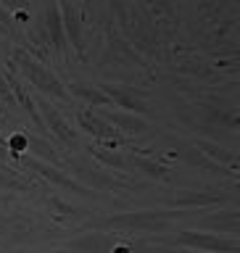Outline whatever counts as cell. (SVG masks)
<instances>
[{
    "mask_svg": "<svg viewBox=\"0 0 240 253\" xmlns=\"http://www.w3.org/2000/svg\"><path fill=\"white\" fill-rule=\"evenodd\" d=\"M114 253H132L127 245H114Z\"/></svg>",
    "mask_w": 240,
    "mask_h": 253,
    "instance_id": "d6986e66",
    "label": "cell"
},
{
    "mask_svg": "<svg viewBox=\"0 0 240 253\" xmlns=\"http://www.w3.org/2000/svg\"><path fill=\"white\" fill-rule=\"evenodd\" d=\"M40 108H43V114H45V126L50 132L48 134H53L55 140L61 142L63 148H77L79 145V134H77V129H71V124L63 119V114L55 106H50L48 100H40Z\"/></svg>",
    "mask_w": 240,
    "mask_h": 253,
    "instance_id": "5b68a950",
    "label": "cell"
},
{
    "mask_svg": "<svg viewBox=\"0 0 240 253\" xmlns=\"http://www.w3.org/2000/svg\"><path fill=\"white\" fill-rule=\"evenodd\" d=\"M5 171L8 174H0V185H3V187H8V190H27L29 187V182L21 179L16 169H5Z\"/></svg>",
    "mask_w": 240,
    "mask_h": 253,
    "instance_id": "ac0fdd59",
    "label": "cell"
},
{
    "mask_svg": "<svg viewBox=\"0 0 240 253\" xmlns=\"http://www.w3.org/2000/svg\"><path fill=\"white\" fill-rule=\"evenodd\" d=\"M50 253H71V251H50Z\"/></svg>",
    "mask_w": 240,
    "mask_h": 253,
    "instance_id": "7402d4cb",
    "label": "cell"
},
{
    "mask_svg": "<svg viewBox=\"0 0 240 253\" xmlns=\"http://www.w3.org/2000/svg\"><path fill=\"white\" fill-rule=\"evenodd\" d=\"M103 95L114 103V106L130 111V114H138L143 116L148 111V103H145V92L143 90H135V87H124V84H100Z\"/></svg>",
    "mask_w": 240,
    "mask_h": 253,
    "instance_id": "277c9868",
    "label": "cell"
},
{
    "mask_svg": "<svg viewBox=\"0 0 240 253\" xmlns=\"http://www.w3.org/2000/svg\"><path fill=\"white\" fill-rule=\"evenodd\" d=\"M16 63H19V69H21V74L29 79L32 84L37 87V90H43L48 95H53V98H66V90H63V84L55 79L50 71H48L43 63H37V61H32L27 58L24 53H16Z\"/></svg>",
    "mask_w": 240,
    "mask_h": 253,
    "instance_id": "3957f363",
    "label": "cell"
},
{
    "mask_svg": "<svg viewBox=\"0 0 240 253\" xmlns=\"http://www.w3.org/2000/svg\"><path fill=\"white\" fill-rule=\"evenodd\" d=\"M195 150H201V153L209 158V161H217L222 169L227 166V171L230 174H238V153L235 150H230L225 145H219V142H211V140H195Z\"/></svg>",
    "mask_w": 240,
    "mask_h": 253,
    "instance_id": "9c48e42d",
    "label": "cell"
},
{
    "mask_svg": "<svg viewBox=\"0 0 240 253\" xmlns=\"http://www.w3.org/2000/svg\"><path fill=\"white\" fill-rule=\"evenodd\" d=\"M190 216L188 211H135V213H114L90 221L93 229H135V232H164L174 219Z\"/></svg>",
    "mask_w": 240,
    "mask_h": 253,
    "instance_id": "6da1fadb",
    "label": "cell"
},
{
    "mask_svg": "<svg viewBox=\"0 0 240 253\" xmlns=\"http://www.w3.org/2000/svg\"><path fill=\"white\" fill-rule=\"evenodd\" d=\"M225 201V195L219 193H198V190H182V193L172 195L169 203L177 206V209H206V206H217Z\"/></svg>",
    "mask_w": 240,
    "mask_h": 253,
    "instance_id": "30bf717a",
    "label": "cell"
},
{
    "mask_svg": "<svg viewBox=\"0 0 240 253\" xmlns=\"http://www.w3.org/2000/svg\"><path fill=\"white\" fill-rule=\"evenodd\" d=\"M124 161L130 164L135 171L145 174V177H150V179H166L169 177V169H166L164 164H158L156 158H148L145 153H132L130 158H124Z\"/></svg>",
    "mask_w": 240,
    "mask_h": 253,
    "instance_id": "8fae6325",
    "label": "cell"
},
{
    "mask_svg": "<svg viewBox=\"0 0 240 253\" xmlns=\"http://www.w3.org/2000/svg\"><path fill=\"white\" fill-rule=\"evenodd\" d=\"M238 221H240L238 209H230V211H222L219 216H206L201 224L217 229V232H227L230 237H238Z\"/></svg>",
    "mask_w": 240,
    "mask_h": 253,
    "instance_id": "5bb4252c",
    "label": "cell"
},
{
    "mask_svg": "<svg viewBox=\"0 0 240 253\" xmlns=\"http://www.w3.org/2000/svg\"><path fill=\"white\" fill-rule=\"evenodd\" d=\"M69 92L74 95V98H79L85 103V106L90 108H103V106H111V100L103 95L100 87H90V84H69Z\"/></svg>",
    "mask_w": 240,
    "mask_h": 253,
    "instance_id": "4fadbf2b",
    "label": "cell"
},
{
    "mask_svg": "<svg viewBox=\"0 0 240 253\" xmlns=\"http://www.w3.org/2000/svg\"><path fill=\"white\" fill-rule=\"evenodd\" d=\"M0 201H3V203H5V201H11V195H0Z\"/></svg>",
    "mask_w": 240,
    "mask_h": 253,
    "instance_id": "ffe728a7",
    "label": "cell"
},
{
    "mask_svg": "<svg viewBox=\"0 0 240 253\" xmlns=\"http://www.w3.org/2000/svg\"><path fill=\"white\" fill-rule=\"evenodd\" d=\"M166 243L182 245V248H193L201 253H238V237H222L214 232H195V229H185L177 237H169Z\"/></svg>",
    "mask_w": 240,
    "mask_h": 253,
    "instance_id": "7a4b0ae2",
    "label": "cell"
},
{
    "mask_svg": "<svg viewBox=\"0 0 240 253\" xmlns=\"http://www.w3.org/2000/svg\"><path fill=\"white\" fill-rule=\"evenodd\" d=\"M116 243H119V237H111L106 232H95V235H85V237H79V240H74V248L87 251V253H106V251L114 248Z\"/></svg>",
    "mask_w": 240,
    "mask_h": 253,
    "instance_id": "7c38bea8",
    "label": "cell"
},
{
    "mask_svg": "<svg viewBox=\"0 0 240 253\" xmlns=\"http://www.w3.org/2000/svg\"><path fill=\"white\" fill-rule=\"evenodd\" d=\"M93 158L100 164V169H106V171H111V169L124 171V166H127V161H124L127 156H122V153H106L103 148H93Z\"/></svg>",
    "mask_w": 240,
    "mask_h": 253,
    "instance_id": "e0dca14e",
    "label": "cell"
},
{
    "mask_svg": "<svg viewBox=\"0 0 240 253\" xmlns=\"http://www.w3.org/2000/svg\"><path fill=\"white\" fill-rule=\"evenodd\" d=\"M77 126L82 132H90L93 137L103 140V145H108V148L122 145V134H119L108 122H103L98 114H93V111H77Z\"/></svg>",
    "mask_w": 240,
    "mask_h": 253,
    "instance_id": "8992f818",
    "label": "cell"
},
{
    "mask_svg": "<svg viewBox=\"0 0 240 253\" xmlns=\"http://www.w3.org/2000/svg\"><path fill=\"white\" fill-rule=\"evenodd\" d=\"M0 148H5V137H0Z\"/></svg>",
    "mask_w": 240,
    "mask_h": 253,
    "instance_id": "44dd1931",
    "label": "cell"
},
{
    "mask_svg": "<svg viewBox=\"0 0 240 253\" xmlns=\"http://www.w3.org/2000/svg\"><path fill=\"white\" fill-rule=\"evenodd\" d=\"M48 42H53V50L58 55H66V42H63V35H61V19L55 5L48 11Z\"/></svg>",
    "mask_w": 240,
    "mask_h": 253,
    "instance_id": "2e32d148",
    "label": "cell"
},
{
    "mask_svg": "<svg viewBox=\"0 0 240 253\" xmlns=\"http://www.w3.org/2000/svg\"><path fill=\"white\" fill-rule=\"evenodd\" d=\"M27 161V166L32 171H37L40 177H45L48 182H53V185H58V187H63V190H74V193H79V195H95V190H90V187H85V185H79V182L74 179V177H66L63 171H58L55 166H50V164H45V161H40V158H24Z\"/></svg>",
    "mask_w": 240,
    "mask_h": 253,
    "instance_id": "52a82bcc",
    "label": "cell"
},
{
    "mask_svg": "<svg viewBox=\"0 0 240 253\" xmlns=\"http://www.w3.org/2000/svg\"><path fill=\"white\" fill-rule=\"evenodd\" d=\"M103 122H108L114 129L122 134H143L148 129V119L145 116H138V114H127V111H103V114H98Z\"/></svg>",
    "mask_w": 240,
    "mask_h": 253,
    "instance_id": "ba28073f",
    "label": "cell"
},
{
    "mask_svg": "<svg viewBox=\"0 0 240 253\" xmlns=\"http://www.w3.org/2000/svg\"><path fill=\"white\" fill-rule=\"evenodd\" d=\"M61 11H63V21H66L63 27H66V35H69V40H71V45H74V50L82 55V53H85V45H82V21L77 19L74 8L63 5Z\"/></svg>",
    "mask_w": 240,
    "mask_h": 253,
    "instance_id": "9a60e30c",
    "label": "cell"
}]
</instances>
